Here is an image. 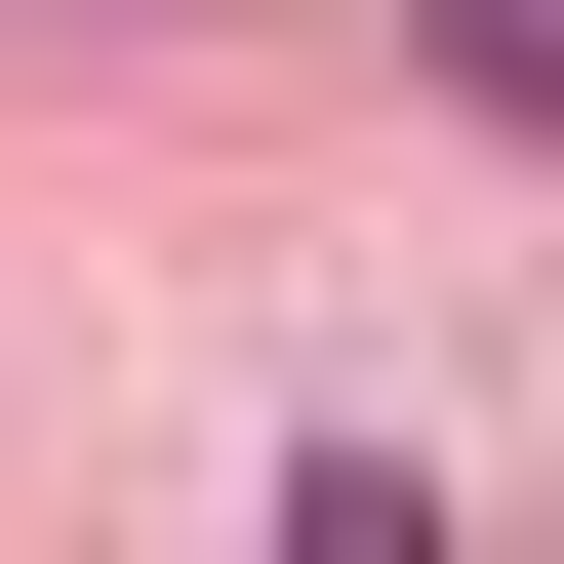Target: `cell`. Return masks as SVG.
Instances as JSON below:
<instances>
[{
    "mask_svg": "<svg viewBox=\"0 0 564 564\" xmlns=\"http://www.w3.org/2000/svg\"><path fill=\"white\" fill-rule=\"evenodd\" d=\"M444 41H484V82H524V121H564V0H444Z\"/></svg>",
    "mask_w": 564,
    "mask_h": 564,
    "instance_id": "1",
    "label": "cell"
}]
</instances>
